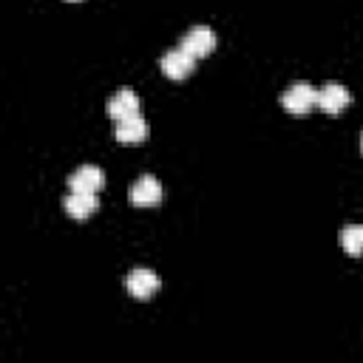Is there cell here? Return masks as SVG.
Masks as SVG:
<instances>
[{
	"label": "cell",
	"instance_id": "3957f363",
	"mask_svg": "<svg viewBox=\"0 0 363 363\" xmlns=\"http://www.w3.org/2000/svg\"><path fill=\"white\" fill-rule=\"evenodd\" d=\"M125 286H128V292H130L133 298L147 301V298H153L156 289H159V275H156L153 269H147V267H136V269H130V272L125 275Z\"/></svg>",
	"mask_w": 363,
	"mask_h": 363
},
{
	"label": "cell",
	"instance_id": "8992f818",
	"mask_svg": "<svg viewBox=\"0 0 363 363\" xmlns=\"http://www.w3.org/2000/svg\"><path fill=\"white\" fill-rule=\"evenodd\" d=\"M193 60H196V57L179 45V48L167 51V54L159 60V68H162V74L170 77V79H184V77L193 71Z\"/></svg>",
	"mask_w": 363,
	"mask_h": 363
},
{
	"label": "cell",
	"instance_id": "30bf717a",
	"mask_svg": "<svg viewBox=\"0 0 363 363\" xmlns=\"http://www.w3.org/2000/svg\"><path fill=\"white\" fill-rule=\"evenodd\" d=\"M62 207L68 216L74 218H88L91 213H96L99 201H96V193H85V190H71L65 199H62Z\"/></svg>",
	"mask_w": 363,
	"mask_h": 363
},
{
	"label": "cell",
	"instance_id": "ba28073f",
	"mask_svg": "<svg viewBox=\"0 0 363 363\" xmlns=\"http://www.w3.org/2000/svg\"><path fill=\"white\" fill-rule=\"evenodd\" d=\"M105 111H108V116H111L113 122L139 113V96H136V91H130V88H119V91L108 99Z\"/></svg>",
	"mask_w": 363,
	"mask_h": 363
},
{
	"label": "cell",
	"instance_id": "9c48e42d",
	"mask_svg": "<svg viewBox=\"0 0 363 363\" xmlns=\"http://www.w3.org/2000/svg\"><path fill=\"white\" fill-rule=\"evenodd\" d=\"M102 184H105V173H102V167H96V164H82V167H77V170L68 176V187H71V190L96 193Z\"/></svg>",
	"mask_w": 363,
	"mask_h": 363
},
{
	"label": "cell",
	"instance_id": "277c9868",
	"mask_svg": "<svg viewBox=\"0 0 363 363\" xmlns=\"http://www.w3.org/2000/svg\"><path fill=\"white\" fill-rule=\"evenodd\" d=\"M128 199H130V204H136V207H150V204H156V201L162 199V184H159V179H156L153 173H142V176L130 184Z\"/></svg>",
	"mask_w": 363,
	"mask_h": 363
},
{
	"label": "cell",
	"instance_id": "6da1fadb",
	"mask_svg": "<svg viewBox=\"0 0 363 363\" xmlns=\"http://www.w3.org/2000/svg\"><path fill=\"white\" fill-rule=\"evenodd\" d=\"M318 102V88L309 85L306 79L289 82L281 94V105L292 113V116H306V111H312V105Z\"/></svg>",
	"mask_w": 363,
	"mask_h": 363
},
{
	"label": "cell",
	"instance_id": "5b68a950",
	"mask_svg": "<svg viewBox=\"0 0 363 363\" xmlns=\"http://www.w3.org/2000/svg\"><path fill=\"white\" fill-rule=\"evenodd\" d=\"M184 51H190L193 57H207L213 48H216V31L210 28V26H193L184 37H182V43H179Z\"/></svg>",
	"mask_w": 363,
	"mask_h": 363
},
{
	"label": "cell",
	"instance_id": "7c38bea8",
	"mask_svg": "<svg viewBox=\"0 0 363 363\" xmlns=\"http://www.w3.org/2000/svg\"><path fill=\"white\" fill-rule=\"evenodd\" d=\"M360 147H363V133H360Z\"/></svg>",
	"mask_w": 363,
	"mask_h": 363
},
{
	"label": "cell",
	"instance_id": "7a4b0ae2",
	"mask_svg": "<svg viewBox=\"0 0 363 363\" xmlns=\"http://www.w3.org/2000/svg\"><path fill=\"white\" fill-rule=\"evenodd\" d=\"M352 102V94H349V88L346 85H340V82H323L320 88H318V108L320 111H326L329 116H337L346 105Z\"/></svg>",
	"mask_w": 363,
	"mask_h": 363
},
{
	"label": "cell",
	"instance_id": "52a82bcc",
	"mask_svg": "<svg viewBox=\"0 0 363 363\" xmlns=\"http://www.w3.org/2000/svg\"><path fill=\"white\" fill-rule=\"evenodd\" d=\"M113 139L122 142V145H139L147 139V122L133 113V116H125V119H116L113 125Z\"/></svg>",
	"mask_w": 363,
	"mask_h": 363
},
{
	"label": "cell",
	"instance_id": "8fae6325",
	"mask_svg": "<svg viewBox=\"0 0 363 363\" xmlns=\"http://www.w3.org/2000/svg\"><path fill=\"white\" fill-rule=\"evenodd\" d=\"M340 247L346 250V255H363V224H346L340 230Z\"/></svg>",
	"mask_w": 363,
	"mask_h": 363
}]
</instances>
